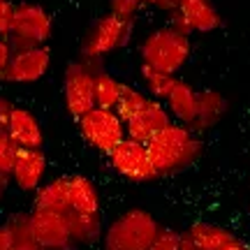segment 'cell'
<instances>
[{
	"label": "cell",
	"mask_w": 250,
	"mask_h": 250,
	"mask_svg": "<svg viewBox=\"0 0 250 250\" xmlns=\"http://www.w3.org/2000/svg\"><path fill=\"white\" fill-rule=\"evenodd\" d=\"M146 148H148L158 179L174 176V174L190 169L204 155L202 137L179 123L167 125L160 134H155L151 142L146 144Z\"/></svg>",
	"instance_id": "6da1fadb"
},
{
	"label": "cell",
	"mask_w": 250,
	"mask_h": 250,
	"mask_svg": "<svg viewBox=\"0 0 250 250\" xmlns=\"http://www.w3.org/2000/svg\"><path fill=\"white\" fill-rule=\"evenodd\" d=\"M192 56V42L174 26H162L155 30H148L139 42V58L142 65L158 70L162 74L176 77Z\"/></svg>",
	"instance_id": "7a4b0ae2"
},
{
	"label": "cell",
	"mask_w": 250,
	"mask_h": 250,
	"mask_svg": "<svg viewBox=\"0 0 250 250\" xmlns=\"http://www.w3.org/2000/svg\"><path fill=\"white\" fill-rule=\"evenodd\" d=\"M162 227L146 208H127L104 227L100 250H148Z\"/></svg>",
	"instance_id": "3957f363"
},
{
	"label": "cell",
	"mask_w": 250,
	"mask_h": 250,
	"mask_svg": "<svg viewBox=\"0 0 250 250\" xmlns=\"http://www.w3.org/2000/svg\"><path fill=\"white\" fill-rule=\"evenodd\" d=\"M134 35V23L121 21L114 14H102L100 19H95L88 26V30L83 33L79 44V58L90 62L102 65L104 58H109L111 54H116L121 49L130 44V40Z\"/></svg>",
	"instance_id": "277c9868"
},
{
	"label": "cell",
	"mask_w": 250,
	"mask_h": 250,
	"mask_svg": "<svg viewBox=\"0 0 250 250\" xmlns=\"http://www.w3.org/2000/svg\"><path fill=\"white\" fill-rule=\"evenodd\" d=\"M51 35H54V17L44 5H40L35 0L17 2L14 26H12V35H9V44L14 51L49 46Z\"/></svg>",
	"instance_id": "5b68a950"
},
{
	"label": "cell",
	"mask_w": 250,
	"mask_h": 250,
	"mask_svg": "<svg viewBox=\"0 0 250 250\" xmlns=\"http://www.w3.org/2000/svg\"><path fill=\"white\" fill-rule=\"evenodd\" d=\"M102 65L74 58L62 72V104L74 121L95 109V74Z\"/></svg>",
	"instance_id": "8992f818"
},
{
	"label": "cell",
	"mask_w": 250,
	"mask_h": 250,
	"mask_svg": "<svg viewBox=\"0 0 250 250\" xmlns=\"http://www.w3.org/2000/svg\"><path fill=\"white\" fill-rule=\"evenodd\" d=\"M77 127H79L81 139L104 158H109L116 151L118 144H123L127 139L123 118L118 116L116 111H109V109H90L86 116H81L77 121Z\"/></svg>",
	"instance_id": "52a82bcc"
},
{
	"label": "cell",
	"mask_w": 250,
	"mask_h": 250,
	"mask_svg": "<svg viewBox=\"0 0 250 250\" xmlns=\"http://www.w3.org/2000/svg\"><path fill=\"white\" fill-rule=\"evenodd\" d=\"M107 162L118 176H123L130 183H153V181H158V174L153 169L148 148L142 142L125 139L123 144L116 146V151L107 158Z\"/></svg>",
	"instance_id": "ba28073f"
},
{
	"label": "cell",
	"mask_w": 250,
	"mask_h": 250,
	"mask_svg": "<svg viewBox=\"0 0 250 250\" xmlns=\"http://www.w3.org/2000/svg\"><path fill=\"white\" fill-rule=\"evenodd\" d=\"M169 26L183 35H206L223 28V14L218 12L213 0H181L179 9L169 17Z\"/></svg>",
	"instance_id": "9c48e42d"
},
{
	"label": "cell",
	"mask_w": 250,
	"mask_h": 250,
	"mask_svg": "<svg viewBox=\"0 0 250 250\" xmlns=\"http://www.w3.org/2000/svg\"><path fill=\"white\" fill-rule=\"evenodd\" d=\"M49 70H51V49L49 46H37V49H28V51H14L0 81L17 83V86L37 83L40 79H44Z\"/></svg>",
	"instance_id": "30bf717a"
},
{
	"label": "cell",
	"mask_w": 250,
	"mask_h": 250,
	"mask_svg": "<svg viewBox=\"0 0 250 250\" xmlns=\"http://www.w3.org/2000/svg\"><path fill=\"white\" fill-rule=\"evenodd\" d=\"M30 229L35 241L44 250H77L72 243L70 225L65 213L30 211Z\"/></svg>",
	"instance_id": "8fae6325"
},
{
	"label": "cell",
	"mask_w": 250,
	"mask_h": 250,
	"mask_svg": "<svg viewBox=\"0 0 250 250\" xmlns=\"http://www.w3.org/2000/svg\"><path fill=\"white\" fill-rule=\"evenodd\" d=\"M46 169H49V162H46L44 151L19 148L17 162H14L9 181L21 192H33L35 195L37 190L46 183Z\"/></svg>",
	"instance_id": "7c38bea8"
},
{
	"label": "cell",
	"mask_w": 250,
	"mask_h": 250,
	"mask_svg": "<svg viewBox=\"0 0 250 250\" xmlns=\"http://www.w3.org/2000/svg\"><path fill=\"white\" fill-rule=\"evenodd\" d=\"M171 123H174V121H171L169 111L165 107V102L148 98L146 107H144L134 118H130V121L125 123V132H127V139L148 144L155 134H160L162 130Z\"/></svg>",
	"instance_id": "4fadbf2b"
},
{
	"label": "cell",
	"mask_w": 250,
	"mask_h": 250,
	"mask_svg": "<svg viewBox=\"0 0 250 250\" xmlns=\"http://www.w3.org/2000/svg\"><path fill=\"white\" fill-rule=\"evenodd\" d=\"M7 132L19 148H33V151L44 148V127L33 109L14 107L7 123Z\"/></svg>",
	"instance_id": "5bb4252c"
},
{
	"label": "cell",
	"mask_w": 250,
	"mask_h": 250,
	"mask_svg": "<svg viewBox=\"0 0 250 250\" xmlns=\"http://www.w3.org/2000/svg\"><path fill=\"white\" fill-rule=\"evenodd\" d=\"M165 107H167L174 123L190 127V125L195 123L197 111H199V90L190 81L176 77L174 88H171V93L165 100Z\"/></svg>",
	"instance_id": "9a60e30c"
},
{
	"label": "cell",
	"mask_w": 250,
	"mask_h": 250,
	"mask_svg": "<svg viewBox=\"0 0 250 250\" xmlns=\"http://www.w3.org/2000/svg\"><path fill=\"white\" fill-rule=\"evenodd\" d=\"M229 111V100L225 98L220 90L215 88H204L199 90V111H197L195 123L190 125V130L195 134L211 132L213 127L220 125V121L225 118V114Z\"/></svg>",
	"instance_id": "2e32d148"
},
{
	"label": "cell",
	"mask_w": 250,
	"mask_h": 250,
	"mask_svg": "<svg viewBox=\"0 0 250 250\" xmlns=\"http://www.w3.org/2000/svg\"><path fill=\"white\" fill-rule=\"evenodd\" d=\"M67 183H70V211L83 215H102L100 190L88 176L72 174L67 176Z\"/></svg>",
	"instance_id": "e0dca14e"
},
{
	"label": "cell",
	"mask_w": 250,
	"mask_h": 250,
	"mask_svg": "<svg viewBox=\"0 0 250 250\" xmlns=\"http://www.w3.org/2000/svg\"><path fill=\"white\" fill-rule=\"evenodd\" d=\"M30 211H49V213H67L70 211V183L67 176H56L33 195Z\"/></svg>",
	"instance_id": "ac0fdd59"
},
{
	"label": "cell",
	"mask_w": 250,
	"mask_h": 250,
	"mask_svg": "<svg viewBox=\"0 0 250 250\" xmlns=\"http://www.w3.org/2000/svg\"><path fill=\"white\" fill-rule=\"evenodd\" d=\"M65 218H67V225H70L74 248H90L95 243H102L104 227H107L104 220H102V215H83V213L67 211Z\"/></svg>",
	"instance_id": "d6986e66"
},
{
	"label": "cell",
	"mask_w": 250,
	"mask_h": 250,
	"mask_svg": "<svg viewBox=\"0 0 250 250\" xmlns=\"http://www.w3.org/2000/svg\"><path fill=\"white\" fill-rule=\"evenodd\" d=\"M190 241L197 246V250H223L227 243L232 241L236 234L229 232L223 225L208 223V220H197L188 229H183Z\"/></svg>",
	"instance_id": "ffe728a7"
},
{
	"label": "cell",
	"mask_w": 250,
	"mask_h": 250,
	"mask_svg": "<svg viewBox=\"0 0 250 250\" xmlns=\"http://www.w3.org/2000/svg\"><path fill=\"white\" fill-rule=\"evenodd\" d=\"M123 86H125V81H121L111 72L100 67L98 74H95V107L116 111L121 93H123Z\"/></svg>",
	"instance_id": "44dd1931"
},
{
	"label": "cell",
	"mask_w": 250,
	"mask_h": 250,
	"mask_svg": "<svg viewBox=\"0 0 250 250\" xmlns=\"http://www.w3.org/2000/svg\"><path fill=\"white\" fill-rule=\"evenodd\" d=\"M139 81H142L144 93H146L148 98L165 102L167 95L171 93V88H174V83H176V77H169V74L151 70V67H146V65H139Z\"/></svg>",
	"instance_id": "7402d4cb"
},
{
	"label": "cell",
	"mask_w": 250,
	"mask_h": 250,
	"mask_svg": "<svg viewBox=\"0 0 250 250\" xmlns=\"http://www.w3.org/2000/svg\"><path fill=\"white\" fill-rule=\"evenodd\" d=\"M148 102V95L144 93V88H137L132 83H125L123 93H121V100H118L116 114L123 118V123H127L130 118H134Z\"/></svg>",
	"instance_id": "603a6c76"
},
{
	"label": "cell",
	"mask_w": 250,
	"mask_h": 250,
	"mask_svg": "<svg viewBox=\"0 0 250 250\" xmlns=\"http://www.w3.org/2000/svg\"><path fill=\"white\" fill-rule=\"evenodd\" d=\"M17 155H19V146L14 144V139L9 137L7 130H0V176L2 179L12 176Z\"/></svg>",
	"instance_id": "cb8c5ba5"
},
{
	"label": "cell",
	"mask_w": 250,
	"mask_h": 250,
	"mask_svg": "<svg viewBox=\"0 0 250 250\" xmlns=\"http://www.w3.org/2000/svg\"><path fill=\"white\" fill-rule=\"evenodd\" d=\"M109 14H114L121 21H127V23H137L139 19V12H142V5L137 0H107Z\"/></svg>",
	"instance_id": "d4e9b609"
},
{
	"label": "cell",
	"mask_w": 250,
	"mask_h": 250,
	"mask_svg": "<svg viewBox=\"0 0 250 250\" xmlns=\"http://www.w3.org/2000/svg\"><path fill=\"white\" fill-rule=\"evenodd\" d=\"M181 236H183V232H179V229L162 227L155 236V241L148 246V250H181Z\"/></svg>",
	"instance_id": "484cf974"
},
{
	"label": "cell",
	"mask_w": 250,
	"mask_h": 250,
	"mask_svg": "<svg viewBox=\"0 0 250 250\" xmlns=\"http://www.w3.org/2000/svg\"><path fill=\"white\" fill-rule=\"evenodd\" d=\"M14 12H17V2H12V0H0V37H2V40H9V35H12Z\"/></svg>",
	"instance_id": "4316f807"
},
{
	"label": "cell",
	"mask_w": 250,
	"mask_h": 250,
	"mask_svg": "<svg viewBox=\"0 0 250 250\" xmlns=\"http://www.w3.org/2000/svg\"><path fill=\"white\" fill-rule=\"evenodd\" d=\"M14 102L5 95H0V130H7V123H9V116H12V111H14Z\"/></svg>",
	"instance_id": "83f0119b"
},
{
	"label": "cell",
	"mask_w": 250,
	"mask_h": 250,
	"mask_svg": "<svg viewBox=\"0 0 250 250\" xmlns=\"http://www.w3.org/2000/svg\"><path fill=\"white\" fill-rule=\"evenodd\" d=\"M0 250H14V234L7 220L0 223Z\"/></svg>",
	"instance_id": "f1b7e54d"
},
{
	"label": "cell",
	"mask_w": 250,
	"mask_h": 250,
	"mask_svg": "<svg viewBox=\"0 0 250 250\" xmlns=\"http://www.w3.org/2000/svg\"><path fill=\"white\" fill-rule=\"evenodd\" d=\"M12 56H14V49L9 44V40H2V37H0V77H2V72L7 70Z\"/></svg>",
	"instance_id": "f546056e"
},
{
	"label": "cell",
	"mask_w": 250,
	"mask_h": 250,
	"mask_svg": "<svg viewBox=\"0 0 250 250\" xmlns=\"http://www.w3.org/2000/svg\"><path fill=\"white\" fill-rule=\"evenodd\" d=\"M223 250H250V243L243 241V239H239V236H234L232 241L227 243Z\"/></svg>",
	"instance_id": "4dcf8cb0"
},
{
	"label": "cell",
	"mask_w": 250,
	"mask_h": 250,
	"mask_svg": "<svg viewBox=\"0 0 250 250\" xmlns=\"http://www.w3.org/2000/svg\"><path fill=\"white\" fill-rule=\"evenodd\" d=\"M181 250H197V246H195L192 241H190V239H188L186 234L181 236Z\"/></svg>",
	"instance_id": "1f68e13d"
},
{
	"label": "cell",
	"mask_w": 250,
	"mask_h": 250,
	"mask_svg": "<svg viewBox=\"0 0 250 250\" xmlns=\"http://www.w3.org/2000/svg\"><path fill=\"white\" fill-rule=\"evenodd\" d=\"M9 183H12L9 179H2V176H0V202H2V197H5V192H7V186H9Z\"/></svg>",
	"instance_id": "d6a6232c"
},
{
	"label": "cell",
	"mask_w": 250,
	"mask_h": 250,
	"mask_svg": "<svg viewBox=\"0 0 250 250\" xmlns=\"http://www.w3.org/2000/svg\"><path fill=\"white\" fill-rule=\"evenodd\" d=\"M137 2H139V5H153V7H158V5H160V0H137Z\"/></svg>",
	"instance_id": "836d02e7"
},
{
	"label": "cell",
	"mask_w": 250,
	"mask_h": 250,
	"mask_svg": "<svg viewBox=\"0 0 250 250\" xmlns=\"http://www.w3.org/2000/svg\"><path fill=\"white\" fill-rule=\"evenodd\" d=\"M248 211H250V204H248Z\"/></svg>",
	"instance_id": "e575fe53"
}]
</instances>
